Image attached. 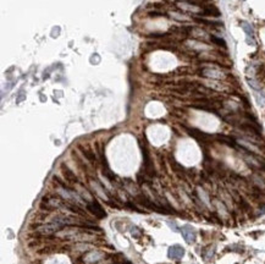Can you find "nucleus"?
<instances>
[{
    "label": "nucleus",
    "mask_w": 265,
    "mask_h": 264,
    "mask_svg": "<svg viewBox=\"0 0 265 264\" xmlns=\"http://www.w3.org/2000/svg\"><path fill=\"white\" fill-rule=\"evenodd\" d=\"M131 232H132V235L134 237H140V235H142V231L139 230V229L137 227V226H134L133 225V227L131 229Z\"/></svg>",
    "instance_id": "obj_7"
},
{
    "label": "nucleus",
    "mask_w": 265,
    "mask_h": 264,
    "mask_svg": "<svg viewBox=\"0 0 265 264\" xmlns=\"http://www.w3.org/2000/svg\"><path fill=\"white\" fill-rule=\"evenodd\" d=\"M169 225H170V227H171L174 231H179V229L176 227V224H174V222H169Z\"/></svg>",
    "instance_id": "obj_10"
},
{
    "label": "nucleus",
    "mask_w": 265,
    "mask_h": 264,
    "mask_svg": "<svg viewBox=\"0 0 265 264\" xmlns=\"http://www.w3.org/2000/svg\"><path fill=\"white\" fill-rule=\"evenodd\" d=\"M167 254H169V257L171 258V259L179 261L185 256V249H183V247H181L180 245H174V246H171V247L169 248Z\"/></svg>",
    "instance_id": "obj_5"
},
{
    "label": "nucleus",
    "mask_w": 265,
    "mask_h": 264,
    "mask_svg": "<svg viewBox=\"0 0 265 264\" xmlns=\"http://www.w3.org/2000/svg\"><path fill=\"white\" fill-rule=\"evenodd\" d=\"M64 226L57 224L55 221H50L49 224H45V225H42L40 227H38V231L43 235H50V234H54V232H57L59 230H61Z\"/></svg>",
    "instance_id": "obj_3"
},
{
    "label": "nucleus",
    "mask_w": 265,
    "mask_h": 264,
    "mask_svg": "<svg viewBox=\"0 0 265 264\" xmlns=\"http://www.w3.org/2000/svg\"><path fill=\"white\" fill-rule=\"evenodd\" d=\"M181 232H182V236H183L185 241L187 243H193L196 241V231H194V229L192 226L185 225L181 229Z\"/></svg>",
    "instance_id": "obj_4"
},
{
    "label": "nucleus",
    "mask_w": 265,
    "mask_h": 264,
    "mask_svg": "<svg viewBox=\"0 0 265 264\" xmlns=\"http://www.w3.org/2000/svg\"><path fill=\"white\" fill-rule=\"evenodd\" d=\"M87 209L89 210V212H91L94 216H97V218L103 219V218H105V216H107V213H105L104 208H103L98 202H95V201L88 202V203H87Z\"/></svg>",
    "instance_id": "obj_2"
},
{
    "label": "nucleus",
    "mask_w": 265,
    "mask_h": 264,
    "mask_svg": "<svg viewBox=\"0 0 265 264\" xmlns=\"http://www.w3.org/2000/svg\"><path fill=\"white\" fill-rule=\"evenodd\" d=\"M137 199L139 201V203L143 205V207L149 208V209H152V210H154V212H158V213H169V212H170V210L165 209L163 205H159V204H156V203H154V202H152L147 196H138Z\"/></svg>",
    "instance_id": "obj_1"
},
{
    "label": "nucleus",
    "mask_w": 265,
    "mask_h": 264,
    "mask_svg": "<svg viewBox=\"0 0 265 264\" xmlns=\"http://www.w3.org/2000/svg\"><path fill=\"white\" fill-rule=\"evenodd\" d=\"M62 170H64V174H65V177H67L70 181H77V179H76V176H75V174H72V171L71 170H70L67 166H64L62 168Z\"/></svg>",
    "instance_id": "obj_6"
},
{
    "label": "nucleus",
    "mask_w": 265,
    "mask_h": 264,
    "mask_svg": "<svg viewBox=\"0 0 265 264\" xmlns=\"http://www.w3.org/2000/svg\"><path fill=\"white\" fill-rule=\"evenodd\" d=\"M242 26H243V29H244V31H246L247 33H248L249 36H252V34H253V32H252V29L249 28V25H248V23H246V22H244Z\"/></svg>",
    "instance_id": "obj_8"
},
{
    "label": "nucleus",
    "mask_w": 265,
    "mask_h": 264,
    "mask_svg": "<svg viewBox=\"0 0 265 264\" xmlns=\"http://www.w3.org/2000/svg\"><path fill=\"white\" fill-rule=\"evenodd\" d=\"M211 39H213V42H215V43H217V44H220V45H223V46L226 45V43L223 42L222 39H219V38H216V37H211Z\"/></svg>",
    "instance_id": "obj_9"
}]
</instances>
